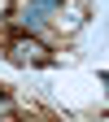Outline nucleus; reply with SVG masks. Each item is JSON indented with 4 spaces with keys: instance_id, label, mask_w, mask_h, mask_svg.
<instances>
[{
    "instance_id": "obj_1",
    "label": "nucleus",
    "mask_w": 109,
    "mask_h": 122,
    "mask_svg": "<svg viewBox=\"0 0 109 122\" xmlns=\"http://www.w3.org/2000/svg\"><path fill=\"white\" fill-rule=\"evenodd\" d=\"M13 61H48V52L35 39H13Z\"/></svg>"
}]
</instances>
